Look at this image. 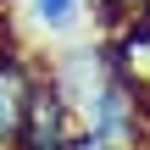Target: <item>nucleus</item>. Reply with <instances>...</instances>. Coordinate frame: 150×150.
<instances>
[{"instance_id": "nucleus-1", "label": "nucleus", "mask_w": 150, "mask_h": 150, "mask_svg": "<svg viewBox=\"0 0 150 150\" xmlns=\"http://www.w3.org/2000/svg\"><path fill=\"white\" fill-rule=\"evenodd\" d=\"M78 111L67 106V95L45 78V67L33 72L28 95H22V117H17V145L11 150H72L78 139Z\"/></svg>"}, {"instance_id": "nucleus-5", "label": "nucleus", "mask_w": 150, "mask_h": 150, "mask_svg": "<svg viewBox=\"0 0 150 150\" xmlns=\"http://www.w3.org/2000/svg\"><path fill=\"white\" fill-rule=\"evenodd\" d=\"M139 6H145V0H139Z\"/></svg>"}, {"instance_id": "nucleus-2", "label": "nucleus", "mask_w": 150, "mask_h": 150, "mask_svg": "<svg viewBox=\"0 0 150 150\" xmlns=\"http://www.w3.org/2000/svg\"><path fill=\"white\" fill-rule=\"evenodd\" d=\"M106 72H111V61H106V39H78V45L56 50V56L45 61V78L67 95V106H72V111H83V106H89V95L106 83Z\"/></svg>"}, {"instance_id": "nucleus-3", "label": "nucleus", "mask_w": 150, "mask_h": 150, "mask_svg": "<svg viewBox=\"0 0 150 150\" xmlns=\"http://www.w3.org/2000/svg\"><path fill=\"white\" fill-rule=\"evenodd\" d=\"M39 61H28L17 45H0V150L17 145V117H22V95L33 83Z\"/></svg>"}, {"instance_id": "nucleus-4", "label": "nucleus", "mask_w": 150, "mask_h": 150, "mask_svg": "<svg viewBox=\"0 0 150 150\" xmlns=\"http://www.w3.org/2000/svg\"><path fill=\"white\" fill-rule=\"evenodd\" d=\"M89 17V0H22V22L39 39H72Z\"/></svg>"}]
</instances>
